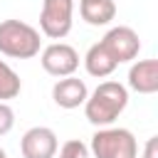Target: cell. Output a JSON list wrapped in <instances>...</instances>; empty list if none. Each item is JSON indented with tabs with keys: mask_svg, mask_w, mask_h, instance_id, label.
Listing matches in <instances>:
<instances>
[{
	"mask_svg": "<svg viewBox=\"0 0 158 158\" xmlns=\"http://www.w3.org/2000/svg\"><path fill=\"white\" fill-rule=\"evenodd\" d=\"M40 62H42V69L47 74H52V77H69L79 67V54L67 42H52L49 47L42 49Z\"/></svg>",
	"mask_w": 158,
	"mask_h": 158,
	"instance_id": "6",
	"label": "cell"
},
{
	"mask_svg": "<svg viewBox=\"0 0 158 158\" xmlns=\"http://www.w3.org/2000/svg\"><path fill=\"white\" fill-rule=\"evenodd\" d=\"M57 146V133L47 126H32L20 141V151L25 158H54Z\"/></svg>",
	"mask_w": 158,
	"mask_h": 158,
	"instance_id": "7",
	"label": "cell"
},
{
	"mask_svg": "<svg viewBox=\"0 0 158 158\" xmlns=\"http://www.w3.org/2000/svg\"><path fill=\"white\" fill-rule=\"evenodd\" d=\"M12 126H15V111H12L5 101H0V136L10 133Z\"/></svg>",
	"mask_w": 158,
	"mask_h": 158,
	"instance_id": "14",
	"label": "cell"
},
{
	"mask_svg": "<svg viewBox=\"0 0 158 158\" xmlns=\"http://www.w3.org/2000/svg\"><path fill=\"white\" fill-rule=\"evenodd\" d=\"M143 158H158V136H151L143 148Z\"/></svg>",
	"mask_w": 158,
	"mask_h": 158,
	"instance_id": "15",
	"label": "cell"
},
{
	"mask_svg": "<svg viewBox=\"0 0 158 158\" xmlns=\"http://www.w3.org/2000/svg\"><path fill=\"white\" fill-rule=\"evenodd\" d=\"M40 32L22 20H2L0 22V52L12 59H30L40 54Z\"/></svg>",
	"mask_w": 158,
	"mask_h": 158,
	"instance_id": "2",
	"label": "cell"
},
{
	"mask_svg": "<svg viewBox=\"0 0 158 158\" xmlns=\"http://www.w3.org/2000/svg\"><path fill=\"white\" fill-rule=\"evenodd\" d=\"M22 89V81L17 77V72L0 59V101H7V99H15Z\"/></svg>",
	"mask_w": 158,
	"mask_h": 158,
	"instance_id": "12",
	"label": "cell"
},
{
	"mask_svg": "<svg viewBox=\"0 0 158 158\" xmlns=\"http://www.w3.org/2000/svg\"><path fill=\"white\" fill-rule=\"evenodd\" d=\"M89 151L94 153V158H136L138 143L128 128L101 126L91 136Z\"/></svg>",
	"mask_w": 158,
	"mask_h": 158,
	"instance_id": "3",
	"label": "cell"
},
{
	"mask_svg": "<svg viewBox=\"0 0 158 158\" xmlns=\"http://www.w3.org/2000/svg\"><path fill=\"white\" fill-rule=\"evenodd\" d=\"M59 158H91V151H89V146L84 141L72 138L59 148Z\"/></svg>",
	"mask_w": 158,
	"mask_h": 158,
	"instance_id": "13",
	"label": "cell"
},
{
	"mask_svg": "<svg viewBox=\"0 0 158 158\" xmlns=\"http://www.w3.org/2000/svg\"><path fill=\"white\" fill-rule=\"evenodd\" d=\"M81 20L89 25H109L116 17V2L114 0H79Z\"/></svg>",
	"mask_w": 158,
	"mask_h": 158,
	"instance_id": "10",
	"label": "cell"
},
{
	"mask_svg": "<svg viewBox=\"0 0 158 158\" xmlns=\"http://www.w3.org/2000/svg\"><path fill=\"white\" fill-rule=\"evenodd\" d=\"M128 106V91L118 81H101L84 101V114L94 126H111Z\"/></svg>",
	"mask_w": 158,
	"mask_h": 158,
	"instance_id": "1",
	"label": "cell"
},
{
	"mask_svg": "<svg viewBox=\"0 0 158 158\" xmlns=\"http://www.w3.org/2000/svg\"><path fill=\"white\" fill-rule=\"evenodd\" d=\"M72 17H74V0H42L40 30L49 40H62L72 30Z\"/></svg>",
	"mask_w": 158,
	"mask_h": 158,
	"instance_id": "4",
	"label": "cell"
},
{
	"mask_svg": "<svg viewBox=\"0 0 158 158\" xmlns=\"http://www.w3.org/2000/svg\"><path fill=\"white\" fill-rule=\"evenodd\" d=\"M84 67H86V72L91 74V77H109V74H114V69L118 67L116 62H114V57L104 49V44L101 42H96V44H91L89 47V52H86V57H84Z\"/></svg>",
	"mask_w": 158,
	"mask_h": 158,
	"instance_id": "11",
	"label": "cell"
},
{
	"mask_svg": "<svg viewBox=\"0 0 158 158\" xmlns=\"http://www.w3.org/2000/svg\"><path fill=\"white\" fill-rule=\"evenodd\" d=\"M104 49L114 57L116 64H123V62H131L138 57L141 52V40H138V32L126 27V25H118V27H111L104 40H101Z\"/></svg>",
	"mask_w": 158,
	"mask_h": 158,
	"instance_id": "5",
	"label": "cell"
},
{
	"mask_svg": "<svg viewBox=\"0 0 158 158\" xmlns=\"http://www.w3.org/2000/svg\"><path fill=\"white\" fill-rule=\"evenodd\" d=\"M128 86L138 94L158 91V59H138L128 69Z\"/></svg>",
	"mask_w": 158,
	"mask_h": 158,
	"instance_id": "9",
	"label": "cell"
},
{
	"mask_svg": "<svg viewBox=\"0 0 158 158\" xmlns=\"http://www.w3.org/2000/svg\"><path fill=\"white\" fill-rule=\"evenodd\" d=\"M0 158H7V153H5V151H2V148H0Z\"/></svg>",
	"mask_w": 158,
	"mask_h": 158,
	"instance_id": "16",
	"label": "cell"
},
{
	"mask_svg": "<svg viewBox=\"0 0 158 158\" xmlns=\"http://www.w3.org/2000/svg\"><path fill=\"white\" fill-rule=\"evenodd\" d=\"M89 96V89L84 84V79H77V77H62L54 86H52V99L57 106L62 109H77L86 101Z\"/></svg>",
	"mask_w": 158,
	"mask_h": 158,
	"instance_id": "8",
	"label": "cell"
}]
</instances>
